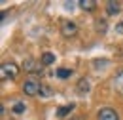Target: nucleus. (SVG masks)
I'll list each match as a JSON object with an SVG mask.
<instances>
[{
	"label": "nucleus",
	"instance_id": "1a4fd4ad",
	"mask_svg": "<svg viewBox=\"0 0 123 120\" xmlns=\"http://www.w3.org/2000/svg\"><path fill=\"white\" fill-rule=\"evenodd\" d=\"M72 109H74V105H72V103H70V105H64V107H59L57 114H59V116H66V114H68Z\"/></svg>",
	"mask_w": 123,
	"mask_h": 120
},
{
	"label": "nucleus",
	"instance_id": "6e6552de",
	"mask_svg": "<svg viewBox=\"0 0 123 120\" xmlns=\"http://www.w3.org/2000/svg\"><path fill=\"white\" fill-rule=\"evenodd\" d=\"M53 61H55V55L49 53V52H46V53L42 55V65H51Z\"/></svg>",
	"mask_w": 123,
	"mask_h": 120
},
{
	"label": "nucleus",
	"instance_id": "ddd939ff",
	"mask_svg": "<svg viewBox=\"0 0 123 120\" xmlns=\"http://www.w3.org/2000/svg\"><path fill=\"white\" fill-rule=\"evenodd\" d=\"M23 69H25V71H36V69H34V61L27 59L25 63H23Z\"/></svg>",
	"mask_w": 123,
	"mask_h": 120
},
{
	"label": "nucleus",
	"instance_id": "dca6fc26",
	"mask_svg": "<svg viewBox=\"0 0 123 120\" xmlns=\"http://www.w3.org/2000/svg\"><path fill=\"white\" fill-rule=\"evenodd\" d=\"M116 32H119V34H123V23H119V25L116 27Z\"/></svg>",
	"mask_w": 123,
	"mask_h": 120
},
{
	"label": "nucleus",
	"instance_id": "4468645a",
	"mask_svg": "<svg viewBox=\"0 0 123 120\" xmlns=\"http://www.w3.org/2000/svg\"><path fill=\"white\" fill-rule=\"evenodd\" d=\"M13 112H17V114L25 112V103H15V105H13Z\"/></svg>",
	"mask_w": 123,
	"mask_h": 120
},
{
	"label": "nucleus",
	"instance_id": "f8f14e48",
	"mask_svg": "<svg viewBox=\"0 0 123 120\" xmlns=\"http://www.w3.org/2000/svg\"><path fill=\"white\" fill-rule=\"evenodd\" d=\"M70 75H72L70 69H57V76H59V78H68Z\"/></svg>",
	"mask_w": 123,
	"mask_h": 120
},
{
	"label": "nucleus",
	"instance_id": "f3484780",
	"mask_svg": "<svg viewBox=\"0 0 123 120\" xmlns=\"http://www.w3.org/2000/svg\"><path fill=\"white\" fill-rule=\"evenodd\" d=\"M95 65H97V67H100V65H108V61H106V59H102V61H95Z\"/></svg>",
	"mask_w": 123,
	"mask_h": 120
},
{
	"label": "nucleus",
	"instance_id": "7ed1b4c3",
	"mask_svg": "<svg viewBox=\"0 0 123 120\" xmlns=\"http://www.w3.org/2000/svg\"><path fill=\"white\" fill-rule=\"evenodd\" d=\"M98 120H119V114H117V111L116 109H110V107H104V109H100L98 111Z\"/></svg>",
	"mask_w": 123,
	"mask_h": 120
},
{
	"label": "nucleus",
	"instance_id": "9b49d317",
	"mask_svg": "<svg viewBox=\"0 0 123 120\" xmlns=\"http://www.w3.org/2000/svg\"><path fill=\"white\" fill-rule=\"evenodd\" d=\"M95 29L98 30V32H106V29H108L106 21H104V19H98V21H97V25H95Z\"/></svg>",
	"mask_w": 123,
	"mask_h": 120
},
{
	"label": "nucleus",
	"instance_id": "20e7f679",
	"mask_svg": "<svg viewBox=\"0 0 123 120\" xmlns=\"http://www.w3.org/2000/svg\"><path fill=\"white\" fill-rule=\"evenodd\" d=\"M61 30H62V34H64V36H72V34L78 30V27H76V23H72V21H64Z\"/></svg>",
	"mask_w": 123,
	"mask_h": 120
},
{
	"label": "nucleus",
	"instance_id": "2eb2a0df",
	"mask_svg": "<svg viewBox=\"0 0 123 120\" xmlns=\"http://www.w3.org/2000/svg\"><path fill=\"white\" fill-rule=\"evenodd\" d=\"M40 95H46V97H49V95H51V90H49V88H44V86H42V91H40Z\"/></svg>",
	"mask_w": 123,
	"mask_h": 120
},
{
	"label": "nucleus",
	"instance_id": "f257e3e1",
	"mask_svg": "<svg viewBox=\"0 0 123 120\" xmlns=\"http://www.w3.org/2000/svg\"><path fill=\"white\" fill-rule=\"evenodd\" d=\"M23 91H25L27 95H36V93L42 91V84H40L38 80H27V82L23 84Z\"/></svg>",
	"mask_w": 123,
	"mask_h": 120
},
{
	"label": "nucleus",
	"instance_id": "a211bd4d",
	"mask_svg": "<svg viewBox=\"0 0 123 120\" xmlns=\"http://www.w3.org/2000/svg\"><path fill=\"white\" fill-rule=\"evenodd\" d=\"M70 120H81V118H70Z\"/></svg>",
	"mask_w": 123,
	"mask_h": 120
},
{
	"label": "nucleus",
	"instance_id": "423d86ee",
	"mask_svg": "<svg viewBox=\"0 0 123 120\" xmlns=\"http://www.w3.org/2000/svg\"><path fill=\"white\" fill-rule=\"evenodd\" d=\"M106 12L110 15L119 14V4H117V2H108V4H106Z\"/></svg>",
	"mask_w": 123,
	"mask_h": 120
},
{
	"label": "nucleus",
	"instance_id": "9d476101",
	"mask_svg": "<svg viewBox=\"0 0 123 120\" xmlns=\"http://www.w3.org/2000/svg\"><path fill=\"white\" fill-rule=\"evenodd\" d=\"M80 6H81L83 10H87V12H91L93 8H95V2H93V0H81Z\"/></svg>",
	"mask_w": 123,
	"mask_h": 120
},
{
	"label": "nucleus",
	"instance_id": "0eeeda50",
	"mask_svg": "<svg viewBox=\"0 0 123 120\" xmlns=\"http://www.w3.org/2000/svg\"><path fill=\"white\" fill-rule=\"evenodd\" d=\"M78 91H80V93H87V91H89V80H87V78H81V80H80Z\"/></svg>",
	"mask_w": 123,
	"mask_h": 120
},
{
	"label": "nucleus",
	"instance_id": "39448f33",
	"mask_svg": "<svg viewBox=\"0 0 123 120\" xmlns=\"http://www.w3.org/2000/svg\"><path fill=\"white\" fill-rule=\"evenodd\" d=\"M112 82H114V90L119 91V93H123V71L114 76V80H112Z\"/></svg>",
	"mask_w": 123,
	"mask_h": 120
},
{
	"label": "nucleus",
	"instance_id": "f03ea898",
	"mask_svg": "<svg viewBox=\"0 0 123 120\" xmlns=\"http://www.w3.org/2000/svg\"><path fill=\"white\" fill-rule=\"evenodd\" d=\"M17 73H19V69H17L15 63H4V65H2V78H4V80L15 78Z\"/></svg>",
	"mask_w": 123,
	"mask_h": 120
}]
</instances>
